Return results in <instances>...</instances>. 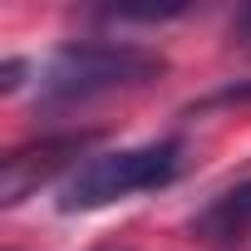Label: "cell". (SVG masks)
<instances>
[{
    "mask_svg": "<svg viewBox=\"0 0 251 251\" xmlns=\"http://www.w3.org/2000/svg\"><path fill=\"white\" fill-rule=\"evenodd\" d=\"M163 54L143 45H108V40H84V45H59L40 64V103H84L99 94L138 89L163 74Z\"/></svg>",
    "mask_w": 251,
    "mask_h": 251,
    "instance_id": "obj_1",
    "label": "cell"
},
{
    "mask_svg": "<svg viewBox=\"0 0 251 251\" xmlns=\"http://www.w3.org/2000/svg\"><path fill=\"white\" fill-rule=\"evenodd\" d=\"M177 168H182V143H173V138L84 158L59 187V212H94V207H113L123 197H133V192L168 187L177 177Z\"/></svg>",
    "mask_w": 251,
    "mask_h": 251,
    "instance_id": "obj_2",
    "label": "cell"
},
{
    "mask_svg": "<svg viewBox=\"0 0 251 251\" xmlns=\"http://www.w3.org/2000/svg\"><path fill=\"white\" fill-rule=\"evenodd\" d=\"M84 143H89L84 133H64V138H40L30 148H15L5 158V173H0V202L5 207L25 202V192H35L50 173H59L74 153H84Z\"/></svg>",
    "mask_w": 251,
    "mask_h": 251,
    "instance_id": "obj_3",
    "label": "cell"
},
{
    "mask_svg": "<svg viewBox=\"0 0 251 251\" xmlns=\"http://www.w3.org/2000/svg\"><path fill=\"white\" fill-rule=\"evenodd\" d=\"M246 236H251V177L217 192L192 217V241H202V246H236Z\"/></svg>",
    "mask_w": 251,
    "mask_h": 251,
    "instance_id": "obj_4",
    "label": "cell"
},
{
    "mask_svg": "<svg viewBox=\"0 0 251 251\" xmlns=\"http://www.w3.org/2000/svg\"><path fill=\"white\" fill-rule=\"evenodd\" d=\"M20 74H25V64H20V59H5V69H0V89L15 94V89H20Z\"/></svg>",
    "mask_w": 251,
    "mask_h": 251,
    "instance_id": "obj_5",
    "label": "cell"
},
{
    "mask_svg": "<svg viewBox=\"0 0 251 251\" xmlns=\"http://www.w3.org/2000/svg\"><path fill=\"white\" fill-rule=\"evenodd\" d=\"M236 30H241V35H246V40H251V5H246V10H241V20H236Z\"/></svg>",
    "mask_w": 251,
    "mask_h": 251,
    "instance_id": "obj_6",
    "label": "cell"
}]
</instances>
